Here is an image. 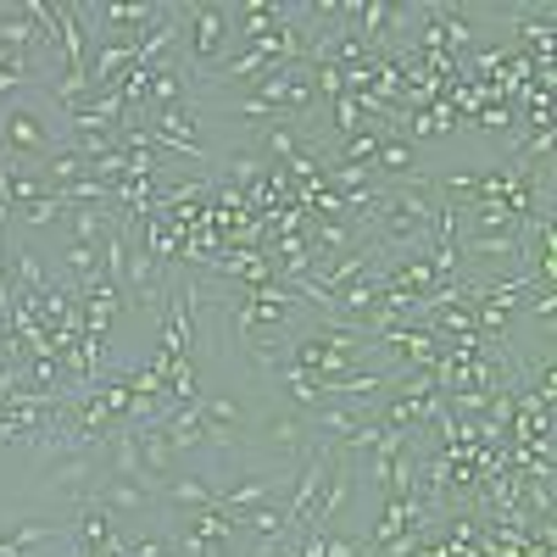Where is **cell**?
Here are the masks:
<instances>
[{
	"mask_svg": "<svg viewBox=\"0 0 557 557\" xmlns=\"http://www.w3.org/2000/svg\"><path fill=\"white\" fill-rule=\"evenodd\" d=\"M84 496H96L112 519H139V513H157V507H162V496H157L151 480H139V474H107V469L89 480Z\"/></svg>",
	"mask_w": 557,
	"mask_h": 557,
	"instance_id": "3957f363",
	"label": "cell"
},
{
	"mask_svg": "<svg viewBox=\"0 0 557 557\" xmlns=\"http://www.w3.org/2000/svg\"><path fill=\"white\" fill-rule=\"evenodd\" d=\"M178 28H184V73L196 84L207 73H218L228 62V45H235V17H228L223 0H184L178 7Z\"/></svg>",
	"mask_w": 557,
	"mask_h": 557,
	"instance_id": "7a4b0ae2",
	"label": "cell"
},
{
	"mask_svg": "<svg viewBox=\"0 0 557 557\" xmlns=\"http://www.w3.org/2000/svg\"><path fill=\"white\" fill-rule=\"evenodd\" d=\"M462 128V117L446 107V101H435V107H424V112H407L401 117V139L407 146H418V139H446V134H457Z\"/></svg>",
	"mask_w": 557,
	"mask_h": 557,
	"instance_id": "277c9868",
	"label": "cell"
},
{
	"mask_svg": "<svg viewBox=\"0 0 557 557\" xmlns=\"http://www.w3.org/2000/svg\"><path fill=\"white\" fill-rule=\"evenodd\" d=\"M45 107H51V101H45V84L17 89V96L0 101V162H7V168L45 173V162L67 146V134L45 117Z\"/></svg>",
	"mask_w": 557,
	"mask_h": 557,
	"instance_id": "6da1fadb",
	"label": "cell"
}]
</instances>
